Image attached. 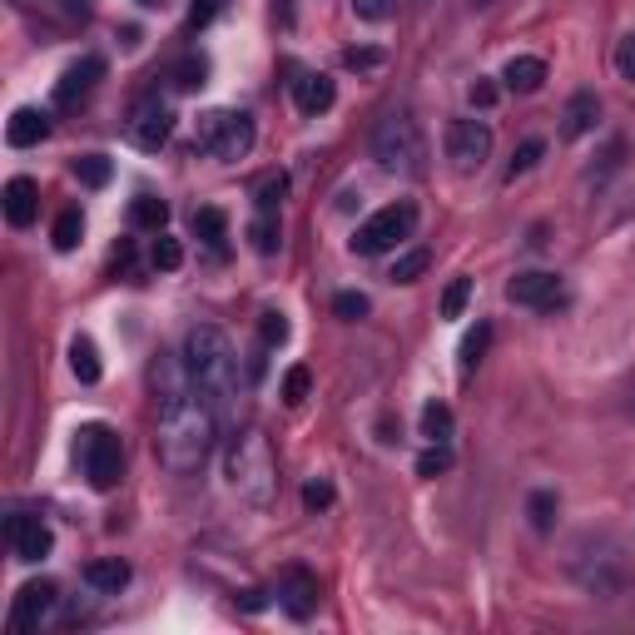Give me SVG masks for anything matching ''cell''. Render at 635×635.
<instances>
[{"label":"cell","instance_id":"obj_4","mask_svg":"<svg viewBox=\"0 0 635 635\" xmlns=\"http://www.w3.org/2000/svg\"><path fill=\"white\" fill-rule=\"evenodd\" d=\"M373 159H378L387 174H402V179H417L427 169V144H422V129L407 115H387L373 129Z\"/></svg>","mask_w":635,"mask_h":635},{"label":"cell","instance_id":"obj_43","mask_svg":"<svg viewBox=\"0 0 635 635\" xmlns=\"http://www.w3.org/2000/svg\"><path fill=\"white\" fill-rule=\"evenodd\" d=\"M387 10H392V0H353L358 20H387Z\"/></svg>","mask_w":635,"mask_h":635},{"label":"cell","instance_id":"obj_24","mask_svg":"<svg viewBox=\"0 0 635 635\" xmlns=\"http://www.w3.org/2000/svg\"><path fill=\"white\" fill-rule=\"evenodd\" d=\"M422 437L427 442H452V407L447 402H427L422 407Z\"/></svg>","mask_w":635,"mask_h":635},{"label":"cell","instance_id":"obj_23","mask_svg":"<svg viewBox=\"0 0 635 635\" xmlns=\"http://www.w3.org/2000/svg\"><path fill=\"white\" fill-rule=\"evenodd\" d=\"M194 239H204L209 249H224V239H229L224 209H194Z\"/></svg>","mask_w":635,"mask_h":635},{"label":"cell","instance_id":"obj_3","mask_svg":"<svg viewBox=\"0 0 635 635\" xmlns=\"http://www.w3.org/2000/svg\"><path fill=\"white\" fill-rule=\"evenodd\" d=\"M224 472H229V487H234L249 507H268L273 492H278V467H273V447H268L263 432H239V437L229 442Z\"/></svg>","mask_w":635,"mask_h":635},{"label":"cell","instance_id":"obj_11","mask_svg":"<svg viewBox=\"0 0 635 635\" xmlns=\"http://www.w3.org/2000/svg\"><path fill=\"white\" fill-rule=\"evenodd\" d=\"M278 606L293 616V621H308L318 611V576L308 566H288L278 576Z\"/></svg>","mask_w":635,"mask_h":635},{"label":"cell","instance_id":"obj_8","mask_svg":"<svg viewBox=\"0 0 635 635\" xmlns=\"http://www.w3.org/2000/svg\"><path fill=\"white\" fill-rule=\"evenodd\" d=\"M447 159H452L462 174L482 169V164L492 159V125H487V120H452V125H447Z\"/></svg>","mask_w":635,"mask_h":635},{"label":"cell","instance_id":"obj_5","mask_svg":"<svg viewBox=\"0 0 635 635\" xmlns=\"http://www.w3.org/2000/svg\"><path fill=\"white\" fill-rule=\"evenodd\" d=\"M75 457L85 467V482L95 492H110L120 477H125V447H120V432L105 427V422H85L75 432Z\"/></svg>","mask_w":635,"mask_h":635},{"label":"cell","instance_id":"obj_2","mask_svg":"<svg viewBox=\"0 0 635 635\" xmlns=\"http://www.w3.org/2000/svg\"><path fill=\"white\" fill-rule=\"evenodd\" d=\"M184 368L194 378V392H204L214 407L234 402V392H239V353H234L224 328H214V323L189 328V338H184Z\"/></svg>","mask_w":635,"mask_h":635},{"label":"cell","instance_id":"obj_6","mask_svg":"<svg viewBox=\"0 0 635 635\" xmlns=\"http://www.w3.org/2000/svg\"><path fill=\"white\" fill-rule=\"evenodd\" d=\"M194 144L204 154H214L219 164H239L254 149V120L249 115H234V110H209V115H199Z\"/></svg>","mask_w":635,"mask_h":635},{"label":"cell","instance_id":"obj_18","mask_svg":"<svg viewBox=\"0 0 635 635\" xmlns=\"http://www.w3.org/2000/svg\"><path fill=\"white\" fill-rule=\"evenodd\" d=\"M45 134H50V115H45V110H30V105H25V110H15V115L5 120V139H10L15 149H30V144H40Z\"/></svg>","mask_w":635,"mask_h":635},{"label":"cell","instance_id":"obj_47","mask_svg":"<svg viewBox=\"0 0 635 635\" xmlns=\"http://www.w3.org/2000/svg\"><path fill=\"white\" fill-rule=\"evenodd\" d=\"M139 5H144V10H159V5H164V0H139Z\"/></svg>","mask_w":635,"mask_h":635},{"label":"cell","instance_id":"obj_42","mask_svg":"<svg viewBox=\"0 0 635 635\" xmlns=\"http://www.w3.org/2000/svg\"><path fill=\"white\" fill-rule=\"evenodd\" d=\"M467 100H472V110H492V105H497V85H492V80H477V85L467 90Z\"/></svg>","mask_w":635,"mask_h":635},{"label":"cell","instance_id":"obj_1","mask_svg":"<svg viewBox=\"0 0 635 635\" xmlns=\"http://www.w3.org/2000/svg\"><path fill=\"white\" fill-rule=\"evenodd\" d=\"M214 442H219V407H214L204 392L159 402L154 452H159V467H164V472H174V477L199 472V467L209 462Z\"/></svg>","mask_w":635,"mask_h":635},{"label":"cell","instance_id":"obj_45","mask_svg":"<svg viewBox=\"0 0 635 635\" xmlns=\"http://www.w3.org/2000/svg\"><path fill=\"white\" fill-rule=\"evenodd\" d=\"M214 15H219V0H194V10H189V25H194V30H204Z\"/></svg>","mask_w":635,"mask_h":635},{"label":"cell","instance_id":"obj_13","mask_svg":"<svg viewBox=\"0 0 635 635\" xmlns=\"http://www.w3.org/2000/svg\"><path fill=\"white\" fill-rule=\"evenodd\" d=\"M55 581H30V586H20L15 591V611H10V621H15V631H35L50 611H55Z\"/></svg>","mask_w":635,"mask_h":635},{"label":"cell","instance_id":"obj_41","mask_svg":"<svg viewBox=\"0 0 635 635\" xmlns=\"http://www.w3.org/2000/svg\"><path fill=\"white\" fill-rule=\"evenodd\" d=\"M616 75L635 85V35H626V40L616 45Z\"/></svg>","mask_w":635,"mask_h":635},{"label":"cell","instance_id":"obj_19","mask_svg":"<svg viewBox=\"0 0 635 635\" xmlns=\"http://www.w3.org/2000/svg\"><path fill=\"white\" fill-rule=\"evenodd\" d=\"M85 581H90L100 596H120V591L129 586V561H120V556L90 561V566H85Z\"/></svg>","mask_w":635,"mask_h":635},{"label":"cell","instance_id":"obj_32","mask_svg":"<svg viewBox=\"0 0 635 635\" xmlns=\"http://www.w3.org/2000/svg\"><path fill=\"white\" fill-rule=\"evenodd\" d=\"M427 263H432L427 249H412V254H402L397 263H392V273H387V278H392V283H417V278L427 273Z\"/></svg>","mask_w":635,"mask_h":635},{"label":"cell","instance_id":"obj_9","mask_svg":"<svg viewBox=\"0 0 635 635\" xmlns=\"http://www.w3.org/2000/svg\"><path fill=\"white\" fill-rule=\"evenodd\" d=\"M125 134H129V144H134V149L154 154V149H164V144H169V134H174V110H169V105H159V100H139V105L129 110Z\"/></svg>","mask_w":635,"mask_h":635},{"label":"cell","instance_id":"obj_26","mask_svg":"<svg viewBox=\"0 0 635 635\" xmlns=\"http://www.w3.org/2000/svg\"><path fill=\"white\" fill-rule=\"evenodd\" d=\"M110 174H115V164H110L105 154H80V159H75V179L90 184V189H105Z\"/></svg>","mask_w":635,"mask_h":635},{"label":"cell","instance_id":"obj_20","mask_svg":"<svg viewBox=\"0 0 635 635\" xmlns=\"http://www.w3.org/2000/svg\"><path fill=\"white\" fill-rule=\"evenodd\" d=\"M502 80H507V90H516V95H531V90L546 85V60H536V55H516V60H507Z\"/></svg>","mask_w":635,"mask_h":635},{"label":"cell","instance_id":"obj_29","mask_svg":"<svg viewBox=\"0 0 635 635\" xmlns=\"http://www.w3.org/2000/svg\"><path fill=\"white\" fill-rule=\"evenodd\" d=\"M204 75H209V65L199 60V55H189V60H179L174 65V90H184V95H194V90H204Z\"/></svg>","mask_w":635,"mask_h":635},{"label":"cell","instance_id":"obj_21","mask_svg":"<svg viewBox=\"0 0 635 635\" xmlns=\"http://www.w3.org/2000/svg\"><path fill=\"white\" fill-rule=\"evenodd\" d=\"M129 224L144 229V234H164V224H169V204L154 199V194H144V199L129 204Z\"/></svg>","mask_w":635,"mask_h":635},{"label":"cell","instance_id":"obj_35","mask_svg":"<svg viewBox=\"0 0 635 635\" xmlns=\"http://www.w3.org/2000/svg\"><path fill=\"white\" fill-rule=\"evenodd\" d=\"M467 298H472V278H452L447 293H442V318H462Z\"/></svg>","mask_w":635,"mask_h":635},{"label":"cell","instance_id":"obj_17","mask_svg":"<svg viewBox=\"0 0 635 635\" xmlns=\"http://www.w3.org/2000/svg\"><path fill=\"white\" fill-rule=\"evenodd\" d=\"M293 100H298L303 115H323V110H333V80H328V75H308V70H298V80H293Z\"/></svg>","mask_w":635,"mask_h":635},{"label":"cell","instance_id":"obj_40","mask_svg":"<svg viewBox=\"0 0 635 635\" xmlns=\"http://www.w3.org/2000/svg\"><path fill=\"white\" fill-rule=\"evenodd\" d=\"M303 507H308V511L333 507V482H328V477H313V482L303 487Z\"/></svg>","mask_w":635,"mask_h":635},{"label":"cell","instance_id":"obj_25","mask_svg":"<svg viewBox=\"0 0 635 635\" xmlns=\"http://www.w3.org/2000/svg\"><path fill=\"white\" fill-rule=\"evenodd\" d=\"M249 244H254L258 254H278V244H283V229H278V214H258L254 224H249Z\"/></svg>","mask_w":635,"mask_h":635},{"label":"cell","instance_id":"obj_22","mask_svg":"<svg viewBox=\"0 0 635 635\" xmlns=\"http://www.w3.org/2000/svg\"><path fill=\"white\" fill-rule=\"evenodd\" d=\"M70 373L85 382V387L100 382V348H95L90 338H75V343H70Z\"/></svg>","mask_w":635,"mask_h":635},{"label":"cell","instance_id":"obj_30","mask_svg":"<svg viewBox=\"0 0 635 635\" xmlns=\"http://www.w3.org/2000/svg\"><path fill=\"white\" fill-rule=\"evenodd\" d=\"M80 234H85V214H80V209H65V214L55 219V249L70 254V249L80 244Z\"/></svg>","mask_w":635,"mask_h":635},{"label":"cell","instance_id":"obj_46","mask_svg":"<svg viewBox=\"0 0 635 635\" xmlns=\"http://www.w3.org/2000/svg\"><path fill=\"white\" fill-rule=\"evenodd\" d=\"M239 606H244V611H263V606H268V596H263V591H244V596H239Z\"/></svg>","mask_w":635,"mask_h":635},{"label":"cell","instance_id":"obj_38","mask_svg":"<svg viewBox=\"0 0 635 635\" xmlns=\"http://www.w3.org/2000/svg\"><path fill=\"white\" fill-rule=\"evenodd\" d=\"M308 392H313V373H308V368H288V378H283V402L298 407Z\"/></svg>","mask_w":635,"mask_h":635},{"label":"cell","instance_id":"obj_10","mask_svg":"<svg viewBox=\"0 0 635 635\" xmlns=\"http://www.w3.org/2000/svg\"><path fill=\"white\" fill-rule=\"evenodd\" d=\"M5 541L15 546L20 561H45L50 546H55L50 526H45L40 516H25V511H10V516H5Z\"/></svg>","mask_w":635,"mask_h":635},{"label":"cell","instance_id":"obj_36","mask_svg":"<svg viewBox=\"0 0 635 635\" xmlns=\"http://www.w3.org/2000/svg\"><path fill=\"white\" fill-rule=\"evenodd\" d=\"M452 467V447L447 442H432L422 457H417V477H437V472H447Z\"/></svg>","mask_w":635,"mask_h":635},{"label":"cell","instance_id":"obj_33","mask_svg":"<svg viewBox=\"0 0 635 635\" xmlns=\"http://www.w3.org/2000/svg\"><path fill=\"white\" fill-rule=\"evenodd\" d=\"M258 338H263V348H283V343H288V318H283L278 308H268V313L258 318Z\"/></svg>","mask_w":635,"mask_h":635},{"label":"cell","instance_id":"obj_12","mask_svg":"<svg viewBox=\"0 0 635 635\" xmlns=\"http://www.w3.org/2000/svg\"><path fill=\"white\" fill-rule=\"evenodd\" d=\"M507 298L521 303V308H556V303H561V278H556V273H541V268L516 273L507 283Z\"/></svg>","mask_w":635,"mask_h":635},{"label":"cell","instance_id":"obj_15","mask_svg":"<svg viewBox=\"0 0 635 635\" xmlns=\"http://www.w3.org/2000/svg\"><path fill=\"white\" fill-rule=\"evenodd\" d=\"M601 120V100H596V90H576L571 100H566V110H561V134L566 139H581V134H591Z\"/></svg>","mask_w":635,"mask_h":635},{"label":"cell","instance_id":"obj_48","mask_svg":"<svg viewBox=\"0 0 635 635\" xmlns=\"http://www.w3.org/2000/svg\"><path fill=\"white\" fill-rule=\"evenodd\" d=\"M631 412H635V382H631Z\"/></svg>","mask_w":635,"mask_h":635},{"label":"cell","instance_id":"obj_14","mask_svg":"<svg viewBox=\"0 0 635 635\" xmlns=\"http://www.w3.org/2000/svg\"><path fill=\"white\" fill-rule=\"evenodd\" d=\"M100 75H105V60L100 55H85V60H75L60 80H55V105H80L95 85H100Z\"/></svg>","mask_w":635,"mask_h":635},{"label":"cell","instance_id":"obj_28","mask_svg":"<svg viewBox=\"0 0 635 635\" xmlns=\"http://www.w3.org/2000/svg\"><path fill=\"white\" fill-rule=\"evenodd\" d=\"M487 348H492V323H477V328L462 338V373H472V368L487 358Z\"/></svg>","mask_w":635,"mask_h":635},{"label":"cell","instance_id":"obj_44","mask_svg":"<svg viewBox=\"0 0 635 635\" xmlns=\"http://www.w3.org/2000/svg\"><path fill=\"white\" fill-rule=\"evenodd\" d=\"M343 65L348 70H373V65H382V50H348Z\"/></svg>","mask_w":635,"mask_h":635},{"label":"cell","instance_id":"obj_34","mask_svg":"<svg viewBox=\"0 0 635 635\" xmlns=\"http://www.w3.org/2000/svg\"><path fill=\"white\" fill-rule=\"evenodd\" d=\"M541 154H546V144H541V139H526V144L511 154V164H507V179H511V184H516V174L536 169V164H541Z\"/></svg>","mask_w":635,"mask_h":635},{"label":"cell","instance_id":"obj_37","mask_svg":"<svg viewBox=\"0 0 635 635\" xmlns=\"http://www.w3.org/2000/svg\"><path fill=\"white\" fill-rule=\"evenodd\" d=\"M368 308H373V303H368V293H353V288L333 298V313H338V318H348V323H358V318H368Z\"/></svg>","mask_w":635,"mask_h":635},{"label":"cell","instance_id":"obj_7","mask_svg":"<svg viewBox=\"0 0 635 635\" xmlns=\"http://www.w3.org/2000/svg\"><path fill=\"white\" fill-rule=\"evenodd\" d=\"M412 229H417V204H412V199H397V204L378 209L368 224H358V234H353V254L378 258V254H387V249H397Z\"/></svg>","mask_w":635,"mask_h":635},{"label":"cell","instance_id":"obj_39","mask_svg":"<svg viewBox=\"0 0 635 635\" xmlns=\"http://www.w3.org/2000/svg\"><path fill=\"white\" fill-rule=\"evenodd\" d=\"M184 263V249H179V239H169V234H159L154 239V268H164V273H174Z\"/></svg>","mask_w":635,"mask_h":635},{"label":"cell","instance_id":"obj_31","mask_svg":"<svg viewBox=\"0 0 635 635\" xmlns=\"http://www.w3.org/2000/svg\"><path fill=\"white\" fill-rule=\"evenodd\" d=\"M556 511H561L556 492H531V502H526V516H531V526H536V531H551V526H556Z\"/></svg>","mask_w":635,"mask_h":635},{"label":"cell","instance_id":"obj_27","mask_svg":"<svg viewBox=\"0 0 635 635\" xmlns=\"http://www.w3.org/2000/svg\"><path fill=\"white\" fill-rule=\"evenodd\" d=\"M283 194H288V174H263V179H258V189H254L258 214H278Z\"/></svg>","mask_w":635,"mask_h":635},{"label":"cell","instance_id":"obj_16","mask_svg":"<svg viewBox=\"0 0 635 635\" xmlns=\"http://www.w3.org/2000/svg\"><path fill=\"white\" fill-rule=\"evenodd\" d=\"M35 209H40L35 179H10L5 184V219H10V229H30L35 224Z\"/></svg>","mask_w":635,"mask_h":635}]
</instances>
